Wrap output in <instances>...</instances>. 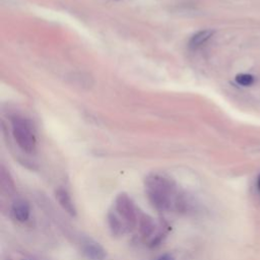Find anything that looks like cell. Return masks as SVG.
<instances>
[{"mask_svg":"<svg viewBox=\"0 0 260 260\" xmlns=\"http://www.w3.org/2000/svg\"><path fill=\"white\" fill-rule=\"evenodd\" d=\"M12 135L17 145L25 152H32L36 148L37 140L34 127L30 121L22 116L11 118Z\"/></svg>","mask_w":260,"mask_h":260,"instance_id":"cell-1","label":"cell"},{"mask_svg":"<svg viewBox=\"0 0 260 260\" xmlns=\"http://www.w3.org/2000/svg\"><path fill=\"white\" fill-rule=\"evenodd\" d=\"M115 207L118 214L124 219L127 225L133 228L138 221V214L131 198L126 193H120L115 200Z\"/></svg>","mask_w":260,"mask_h":260,"instance_id":"cell-2","label":"cell"},{"mask_svg":"<svg viewBox=\"0 0 260 260\" xmlns=\"http://www.w3.org/2000/svg\"><path fill=\"white\" fill-rule=\"evenodd\" d=\"M144 183H145L146 191L162 193L170 196H173L176 191L175 182L171 178L165 175H160L156 173L149 174L145 178Z\"/></svg>","mask_w":260,"mask_h":260,"instance_id":"cell-3","label":"cell"},{"mask_svg":"<svg viewBox=\"0 0 260 260\" xmlns=\"http://www.w3.org/2000/svg\"><path fill=\"white\" fill-rule=\"evenodd\" d=\"M55 197L56 200L58 201L59 205L62 207V209L64 211H66L70 216H76L77 214V210L76 207L71 199L70 194L68 193V191L64 188H57L55 190Z\"/></svg>","mask_w":260,"mask_h":260,"instance_id":"cell-4","label":"cell"},{"mask_svg":"<svg viewBox=\"0 0 260 260\" xmlns=\"http://www.w3.org/2000/svg\"><path fill=\"white\" fill-rule=\"evenodd\" d=\"M82 251L88 260H105L106 250L96 242L87 240L82 244Z\"/></svg>","mask_w":260,"mask_h":260,"instance_id":"cell-5","label":"cell"},{"mask_svg":"<svg viewBox=\"0 0 260 260\" xmlns=\"http://www.w3.org/2000/svg\"><path fill=\"white\" fill-rule=\"evenodd\" d=\"M138 229L142 237L148 238L150 237L155 230V222L151 216L145 213H140L138 215Z\"/></svg>","mask_w":260,"mask_h":260,"instance_id":"cell-6","label":"cell"},{"mask_svg":"<svg viewBox=\"0 0 260 260\" xmlns=\"http://www.w3.org/2000/svg\"><path fill=\"white\" fill-rule=\"evenodd\" d=\"M12 212H13L14 217L18 221L23 222L28 219L29 213H30V208L26 201H24L22 199H17L12 204Z\"/></svg>","mask_w":260,"mask_h":260,"instance_id":"cell-7","label":"cell"},{"mask_svg":"<svg viewBox=\"0 0 260 260\" xmlns=\"http://www.w3.org/2000/svg\"><path fill=\"white\" fill-rule=\"evenodd\" d=\"M0 184L1 189L7 195H12L15 191V185L9 172L2 166L0 170Z\"/></svg>","mask_w":260,"mask_h":260,"instance_id":"cell-8","label":"cell"},{"mask_svg":"<svg viewBox=\"0 0 260 260\" xmlns=\"http://www.w3.org/2000/svg\"><path fill=\"white\" fill-rule=\"evenodd\" d=\"M214 34V30L212 29H203L195 35H193L189 41V47L191 49H197L198 47L202 46L204 43H206Z\"/></svg>","mask_w":260,"mask_h":260,"instance_id":"cell-9","label":"cell"},{"mask_svg":"<svg viewBox=\"0 0 260 260\" xmlns=\"http://www.w3.org/2000/svg\"><path fill=\"white\" fill-rule=\"evenodd\" d=\"M108 222L110 225V229L114 235H121L124 232V224L120 220L119 216L115 213L110 212L108 215Z\"/></svg>","mask_w":260,"mask_h":260,"instance_id":"cell-10","label":"cell"},{"mask_svg":"<svg viewBox=\"0 0 260 260\" xmlns=\"http://www.w3.org/2000/svg\"><path fill=\"white\" fill-rule=\"evenodd\" d=\"M235 80L238 84H240L242 86H250L254 83L255 78L253 75H251L249 73H240V74L236 75Z\"/></svg>","mask_w":260,"mask_h":260,"instance_id":"cell-11","label":"cell"},{"mask_svg":"<svg viewBox=\"0 0 260 260\" xmlns=\"http://www.w3.org/2000/svg\"><path fill=\"white\" fill-rule=\"evenodd\" d=\"M157 260H175V258L173 257V255L167 253V254H164L160 257H158Z\"/></svg>","mask_w":260,"mask_h":260,"instance_id":"cell-12","label":"cell"},{"mask_svg":"<svg viewBox=\"0 0 260 260\" xmlns=\"http://www.w3.org/2000/svg\"><path fill=\"white\" fill-rule=\"evenodd\" d=\"M256 188H257L258 192L260 193V175L257 177V180H256Z\"/></svg>","mask_w":260,"mask_h":260,"instance_id":"cell-13","label":"cell"}]
</instances>
